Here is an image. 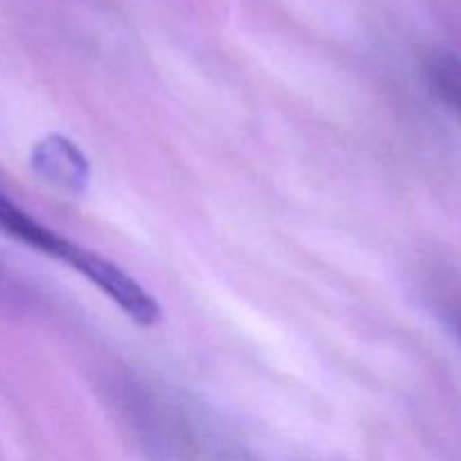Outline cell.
<instances>
[{"label": "cell", "mask_w": 461, "mask_h": 461, "mask_svg": "<svg viewBox=\"0 0 461 461\" xmlns=\"http://www.w3.org/2000/svg\"><path fill=\"white\" fill-rule=\"evenodd\" d=\"M0 232L7 234L14 241L23 243V246L32 248V250L41 252V255L50 257V259L70 266L106 297L117 295L124 288L126 273L120 266L50 230L48 225L36 221L30 212L23 210L3 189H0Z\"/></svg>", "instance_id": "obj_1"}, {"label": "cell", "mask_w": 461, "mask_h": 461, "mask_svg": "<svg viewBox=\"0 0 461 461\" xmlns=\"http://www.w3.org/2000/svg\"><path fill=\"white\" fill-rule=\"evenodd\" d=\"M426 79L432 93L461 117V59L455 54H432L426 61Z\"/></svg>", "instance_id": "obj_2"}]
</instances>
